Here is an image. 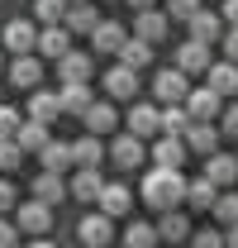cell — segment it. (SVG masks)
<instances>
[{
	"label": "cell",
	"instance_id": "6da1fadb",
	"mask_svg": "<svg viewBox=\"0 0 238 248\" xmlns=\"http://www.w3.org/2000/svg\"><path fill=\"white\" fill-rule=\"evenodd\" d=\"M138 196H143V205H152V210H177L181 201H186V177L181 172H162V167H152L148 177H143V186H138Z\"/></svg>",
	"mask_w": 238,
	"mask_h": 248
},
{
	"label": "cell",
	"instance_id": "7a4b0ae2",
	"mask_svg": "<svg viewBox=\"0 0 238 248\" xmlns=\"http://www.w3.org/2000/svg\"><path fill=\"white\" fill-rule=\"evenodd\" d=\"M219 110H224V100L209 91V86H191V95H186V115H191V124H214Z\"/></svg>",
	"mask_w": 238,
	"mask_h": 248
},
{
	"label": "cell",
	"instance_id": "3957f363",
	"mask_svg": "<svg viewBox=\"0 0 238 248\" xmlns=\"http://www.w3.org/2000/svg\"><path fill=\"white\" fill-rule=\"evenodd\" d=\"M152 95H157L162 105H186L191 86H186V77H181L177 67H162V72L152 77Z\"/></svg>",
	"mask_w": 238,
	"mask_h": 248
},
{
	"label": "cell",
	"instance_id": "277c9868",
	"mask_svg": "<svg viewBox=\"0 0 238 248\" xmlns=\"http://www.w3.org/2000/svg\"><path fill=\"white\" fill-rule=\"evenodd\" d=\"M186 29H191V38H195V43H205V48H209V43H219V38H224V19H219L214 10H205V5H200V10L186 19Z\"/></svg>",
	"mask_w": 238,
	"mask_h": 248
},
{
	"label": "cell",
	"instance_id": "5b68a950",
	"mask_svg": "<svg viewBox=\"0 0 238 248\" xmlns=\"http://www.w3.org/2000/svg\"><path fill=\"white\" fill-rule=\"evenodd\" d=\"M214 191H224V186H234L238 182V157H229V153H209L205 157V172H200Z\"/></svg>",
	"mask_w": 238,
	"mask_h": 248
},
{
	"label": "cell",
	"instance_id": "8992f818",
	"mask_svg": "<svg viewBox=\"0 0 238 248\" xmlns=\"http://www.w3.org/2000/svg\"><path fill=\"white\" fill-rule=\"evenodd\" d=\"M0 38H5V48H15V58H29L33 43H38V29H33L29 19H10L0 29Z\"/></svg>",
	"mask_w": 238,
	"mask_h": 248
},
{
	"label": "cell",
	"instance_id": "52a82bcc",
	"mask_svg": "<svg viewBox=\"0 0 238 248\" xmlns=\"http://www.w3.org/2000/svg\"><path fill=\"white\" fill-rule=\"evenodd\" d=\"M90 72H95V62H90V53H67V58L58 62V77H62V86H86L90 81Z\"/></svg>",
	"mask_w": 238,
	"mask_h": 248
},
{
	"label": "cell",
	"instance_id": "ba28073f",
	"mask_svg": "<svg viewBox=\"0 0 238 248\" xmlns=\"http://www.w3.org/2000/svg\"><path fill=\"white\" fill-rule=\"evenodd\" d=\"M15 229H24V234H48V229H53V210H48L43 201H24L19 215H15Z\"/></svg>",
	"mask_w": 238,
	"mask_h": 248
},
{
	"label": "cell",
	"instance_id": "9c48e42d",
	"mask_svg": "<svg viewBox=\"0 0 238 248\" xmlns=\"http://www.w3.org/2000/svg\"><path fill=\"white\" fill-rule=\"evenodd\" d=\"M5 72H10V81H15L19 91H38V81H43V62L33 58V53L29 58H10Z\"/></svg>",
	"mask_w": 238,
	"mask_h": 248
},
{
	"label": "cell",
	"instance_id": "30bf717a",
	"mask_svg": "<svg viewBox=\"0 0 238 248\" xmlns=\"http://www.w3.org/2000/svg\"><path fill=\"white\" fill-rule=\"evenodd\" d=\"M76 239H81L86 248H105L110 239H115V224H110V219L95 210V215H86L81 224H76Z\"/></svg>",
	"mask_w": 238,
	"mask_h": 248
},
{
	"label": "cell",
	"instance_id": "8fae6325",
	"mask_svg": "<svg viewBox=\"0 0 238 248\" xmlns=\"http://www.w3.org/2000/svg\"><path fill=\"white\" fill-rule=\"evenodd\" d=\"M167 29H172V19H167V15H162V10H143V15H138V19H134V38H143V43H162V38H167Z\"/></svg>",
	"mask_w": 238,
	"mask_h": 248
},
{
	"label": "cell",
	"instance_id": "7c38bea8",
	"mask_svg": "<svg viewBox=\"0 0 238 248\" xmlns=\"http://www.w3.org/2000/svg\"><path fill=\"white\" fill-rule=\"evenodd\" d=\"M100 162H105V143L86 134V139H76L72 143V167H81V172H100Z\"/></svg>",
	"mask_w": 238,
	"mask_h": 248
},
{
	"label": "cell",
	"instance_id": "4fadbf2b",
	"mask_svg": "<svg viewBox=\"0 0 238 248\" xmlns=\"http://www.w3.org/2000/svg\"><path fill=\"white\" fill-rule=\"evenodd\" d=\"M129 205H134V191L124 182H105V191H100V215L115 219V215H129Z\"/></svg>",
	"mask_w": 238,
	"mask_h": 248
},
{
	"label": "cell",
	"instance_id": "5bb4252c",
	"mask_svg": "<svg viewBox=\"0 0 238 248\" xmlns=\"http://www.w3.org/2000/svg\"><path fill=\"white\" fill-rule=\"evenodd\" d=\"M43 58H53V62H62L67 53H72V33L62 29V24H53V29H38V43H33Z\"/></svg>",
	"mask_w": 238,
	"mask_h": 248
},
{
	"label": "cell",
	"instance_id": "9a60e30c",
	"mask_svg": "<svg viewBox=\"0 0 238 248\" xmlns=\"http://www.w3.org/2000/svg\"><path fill=\"white\" fill-rule=\"evenodd\" d=\"M177 72L181 77H191V72H209V48L205 43H195V38H186L177 48Z\"/></svg>",
	"mask_w": 238,
	"mask_h": 248
},
{
	"label": "cell",
	"instance_id": "2e32d148",
	"mask_svg": "<svg viewBox=\"0 0 238 248\" xmlns=\"http://www.w3.org/2000/svg\"><path fill=\"white\" fill-rule=\"evenodd\" d=\"M58 115H62L58 91H43V86H38V91H29V120H33V124H53Z\"/></svg>",
	"mask_w": 238,
	"mask_h": 248
},
{
	"label": "cell",
	"instance_id": "e0dca14e",
	"mask_svg": "<svg viewBox=\"0 0 238 248\" xmlns=\"http://www.w3.org/2000/svg\"><path fill=\"white\" fill-rule=\"evenodd\" d=\"M205 86L219 95V100H224V95H234V91H238V67H234V62H209Z\"/></svg>",
	"mask_w": 238,
	"mask_h": 248
},
{
	"label": "cell",
	"instance_id": "ac0fdd59",
	"mask_svg": "<svg viewBox=\"0 0 238 248\" xmlns=\"http://www.w3.org/2000/svg\"><path fill=\"white\" fill-rule=\"evenodd\" d=\"M105 153L115 157V167H138V162L148 157V153H143V139H134V134H119Z\"/></svg>",
	"mask_w": 238,
	"mask_h": 248
},
{
	"label": "cell",
	"instance_id": "d6986e66",
	"mask_svg": "<svg viewBox=\"0 0 238 248\" xmlns=\"http://www.w3.org/2000/svg\"><path fill=\"white\" fill-rule=\"evenodd\" d=\"M152 162H157L162 172H181V162H186V143H181V139H167V134H162V139L152 143Z\"/></svg>",
	"mask_w": 238,
	"mask_h": 248
},
{
	"label": "cell",
	"instance_id": "ffe728a7",
	"mask_svg": "<svg viewBox=\"0 0 238 248\" xmlns=\"http://www.w3.org/2000/svg\"><path fill=\"white\" fill-rule=\"evenodd\" d=\"M181 143H186V153H191V148H195V153H219V129H214V124H191V129H186V134H181Z\"/></svg>",
	"mask_w": 238,
	"mask_h": 248
},
{
	"label": "cell",
	"instance_id": "44dd1931",
	"mask_svg": "<svg viewBox=\"0 0 238 248\" xmlns=\"http://www.w3.org/2000/svg\"><path fill=\"white\" fill-rule=\"evenodd\" d=\"M124 38H129V33H124V24L100 19V24H95V33H90V48H95V53H119V48H124Z\"/></svg>",
	"mask_w": 238,
	"mask_h": 248
},
{
	"label": "cell",
	"instance_id": "7402d4cb",
	"mask_svg": "<svg viewBox=\"0 0 238 248\" xmlns=\"http://www.w3.org/2000/svg\"><path fill=\"white\" fill-rule=\"evenodd\" d=\"M105 91L115 95V100H134V91H138V72H129V67H110L105 72Z\"/></svg>",
	"mask_w": 238,
	"mask_h": 248
},
{
	"label": "cell",
	"instance_id": "603a6c76",
	"mask_svg": "<svg viewBox=\"0 0 238 248\" xmlns=\"http://www.w3.org/2000/svg\"><path fill=\"white\" fill-rule=\"evenodd\" d=\"M81 124H86V134L100 139V134H110V129L119 124V115H115V105H110V100H95L86 115H81Z\"/></svg>",
	"mask_w": 238,
	"mask_h": 248
},
{
	"label": "cell",
	"instance_id": "cb8c5ba5",
	"mask_svg": "<svg viewBox=\"0 0 238 248\" xmlns=\"http://www.w3.org/2000/svg\"><path fill=\"white\" fill-rule=\"evenodd\" d=\"M58 100H62V115H76V120H81L90 105H95V95H90V81H86V86H62Z\"/></svg>",
	"mask_w": 238,
	"mask_h": 248
},
{
	"label": "cell",
	"instance_id": "d4e9b609",
	"mask_svg": "<svg viewBox=\"0 0 238 248\" xmlns=\"http://www.w3.org/2000/svg\"><path fill=\"white\" fill-rule=\"evenodd\" d=\"M48 124H33V120H24L19 124V134H15V143H19V153H43L48 148Z\"/></svg>",
	"mask_w": 238,
	"mask_h": 248
},
{
	"label": "cell",
	"instance_id": "484cf974",
	"mask_svg": "<svg viewBox=\"0 0 238 248\" xmlns=\"http://www.w3.org/2000/svg\"><path fill=\"white\" fill-rule=\"evenodd\" d=\"M115 58H119V67H129V72H143V67L152 62V48L143 43V38H124V48H119Z\"/></svg>",
	"mask_w": 238,
	"mask_h": 248
},
{
	"label": "cell",
	"instance_id": "4316f807",
	"mask_svg": "<svg viewBox=\"0 0 238 248\" xmlns=\"http://www.w3.org/2000/svg\"><path fill=\"white\" fill-rule=\"evenodd\" d=\"M95 24H100V15H95V5H72L67 10V19H62V29L67 33H95Z\"/></svg>",
	"mask_w": 238,
	"mask_h": 248
},
{
	"label": "cell",
	"instance_id": "83f0119b",
	"mask_svg": "<svg viewBox=\"0 0 238 248\" xmlns=\"http://www.w3.org/2000/svg\"><path fill=\"white\" fill-rule=\"evenodd\" d=\"M129 134H134V139L162 134V129H157V105H134V110H129Z\"/></svg>",
	"mask_w": 238,
	"mask_h": 248
},
{
	"label": "cell",
	"instance_id": "f1b7e54d",
	"mask_svg": "<svg viewBox=\"0 0 238 248\" xmlns=\"http://www.w3.org/2000/svg\"><path fill=\"white\" fill-rule=\"evenodd\" d=\"M157 129H162L167 139H181V134L191 129V115H186V105H162V110H157Z\"/></svg>",
	"mask_w": 238,
	"mask_h": 248
},
{
	"label": "cell",
	"instance_id": "f546056e",
	"mask_svg": "<svg viewBox=\"0 0 238 248\" xmlns=\"http://www.w3.org/2000/svg\"><path fill=\"white\" fill-rule=\"evenodd\" d=\"M38 162H43V172L62 177V172L72 167V143H58V139H48V148L38 153Z\"/></svg>",
	"mask_w": 238,
	"mask_h": 248
},
{
	"label": "cell",
	"instance_id": "4dcf8cb0",
	"mask_svg": "<svg viewBox=\"0 0 238 248\" xmlns=\"http://www.w3.org/2000/svg\"><path fill=\"white\" fill-rule=\"evenodd\" d=\"M100 191H105L100 172H76V177L67 182V196H72V201H100Z\"/></svg>",
	"mask_w": 238,
	"mask_h": 248
},
{
	"label": "cell",
	"instance_id": "1f68e13d",
	"mask_svg": "<svg viewBox=\"0 0 238 248\" xmlns=\"http://www.w3.org/2000/svg\"><path fill=\"white\" fill-rule=\"evenodd\" d=\"M33 201H43V205L53 210L58 201H67V182H62V177H53V172H43V177L33 182Z\"/></svg>",
	"mask_w": 238,
	"mask_h": 248
},
{
	"label": "cell",
	"instance_id": "d6a6232c",
	"mask_svg": "<svg viewBox=\"0 0 238 248\" xmlns=\"http://www.w3.org/2000/svg\"><path fill=\"white\" fill-rule=\"evenodd\" d=\"M157 239H167V244L191 239V219L181 215V210H167V215H162V224H157Z\"/></svg>",
	"mask_w": 238,
	"mask_h": 248
},
{
	"label": "cell",
	"instance_id": "836d02e7",
	"mask_svg": "<svg viewBox=\"0 0 238 248\" xmlns=\"http://www.w3.org/2000/svg\"><path fill=\"white\" fill-rule=\"evenodd\" d=\"M214 201H219V191H214L205 177L186 182V205H195V210H214Z\"/></svg>",
	"mask_w": 238,
	"mask_h": 248
},
{
	"label": "cell",
	"instance_id": "e575fe53",
	"mask_svg": "<svg viewBox=\"0 0 238 248\" xmlns=\"http://www.w3.org/2000/svg\"><path fill=\"white\" fill-rule=\"evenodd\" d=\"M67 10H72L67 0H33V15H38V19H43L48 29H53V24H62V19H67Z\"/></svg>",
	"mask_w": 238,
	"mask_h": 248
},
{
	"label": "cell",
	"instance_id": "d590c367",
	"mask_svg": "<svg viewBox=\"0 0 238 248\" xmlns=\"http://www.w3.org/2000/svg\"><path fill=\"white\" fill-rule=\"evenodd\" d=\"M124 248H157V229H152V224H129Z\"/></svg>",
	"mask_w": 238,
	"mask_h": 248
},
{
	"label": "cell",
	"instance_id": "8d00e7d4",
	"mask_svg": "<svg viewBox=\"0 0 238 248\" xmlns=\"http://www.w3.org/2000/svg\"><path fill=\"white\" fill-rule=\"evenodd\" d=\"M19 124H24V115H19L15 105H0V143H15Z\"/></svg>",
	"mask_w": 238,
	"mask_h": 248
},
{
	"label": "cell",
	"instance_id": "74e56055",
	"mask_svg": "<svg viewBox=\"0 0 238 248\" xmlns=\"http://www.w3.org/2000/svg\"><path fill=\"white\" fill-rule=\"evenodd\" d=\"M195 10H200V0H167V10H162V15H167V19H181V24H186V19H191Z\"/></svg>",
	"mask_w": 238,
	"mask_h": 248
},
{
	"label": "cell",
	"instance_id": "f35d334b",
	"mask_svg": "<svg viewBox=\"0 0 238 248\" xmlns=\"http://www.w3.org/2000/svg\"><path fill=\"white\" fill-rule=\"evenodd\" d=\"M214 215L224 219V224H238V196H219L214 201Z\"/></svg>",
	"mask_w": 238,
	"mask_h": 248
},
{
	"label": "cell",
	"instance_id": "ab89813d",
	"mask_svg": "<svg viewBox=\"0 0 238 248\" xmlns=\"http://www.w3.org/2000/svg\"><path fill=\"white\" fill-rule=\"evenodd\" d=\"M24 162V153H19V143H0V172H15Z\"/></svg>",
	"mask_w": 238,
	"mask_h": 248
},
{
	"label": "cell",
	"instance_id": "60d3db41",
	"mask_svg": "<svg viewBox=\"0 0 238 248\" xmlns=\"http://www.w3.org/2000/svg\"><path fill=\"white\" fill-rule=\"evenodd\" d=\"M191 248H224V234L219 229H200V234H191Z\"/></svg>",
	"mask_w": 238,
	"mask_h": 248
},
{
	"label": "cell",
	"instance_id": "b9f144b4",
	"mask_svg": "<svg viewBox=\"0 0 238 248\" xmlns=\"http://www.w3.org/2000/svg\"><path fill=\"white\" fill-rule=\"evenodd\" d=\"M219 43H224V53H229L224 62H234V67H238V29H224V38H219Z\"/></svg>",
	"mask_w": 238,
	"mask_h": 248
},
{
	"label": "cell",
	"instance_id": "7bdbcfd3",
	"mask_svg": "<svg viewBox=\"0 0 238 248\" xmlns=\"http://www.w3.org/2000/svg\"><path fill=\"white\" fill-rule=\"evenodd\" d=\"M0 248H19V229L10 219H0Z\"/></svg>",
	"mask_w": 238,
	"mask_h": 248
},
{
	"label": "cell",
	"instance_id": "ee69618b",
	"mask_svg": "<svg viewBox=\"0 0 238 248\" xmlns=\"http://www.w3.org/2000/svg\"><path fill=\"white\" fill-rule=\"evenodd\" d=\"M5 210H15V186L0 177V215H5Z\"/></svg>",
	"mask_w": 238,
	"mask_h": 248
},
{
	"label": "cell",
	"instance_id": "f6af8a7d",
	"mask_svg": "<svg viewBox=\"0 0 238 248\" xmlns=\"http://www.w3.org/2000/svg\"><path fill=\"white\" fill-rule=\"evenodd\" d=\"M224 134H234V139H238V105L224 110Z\"/></svg>",
	"mask_w": 238,
	"mask_h": 248
},
{
	"label": "cell",
	"instance_id": "bcb514c9",
	"mask_svg": "<svg viewBox=\"0 0 238 248\" xmlns=\"http://www.w3.org/2000/svg\"><path fill=\"white\" fill-rule=\"evenodd\" d=\"M224 24L238 29V0H224Z\"/></svg>",
	"mask_w": 238,
	"mask_h": 248
},
{
	"label": "cell",
	"instance_id": "7dc6e473",
	"mask_svg": "<svg viewBox=\"0 0 238 248\" xmlns=\"http://www.w3.org/2000/svg\"><path fill=\"white\" fill-rule=\"evenodd\" d=\"M224 248H238V224H229V234H224Z\"/></svg>",
	"mask_w": 238,
	"mask_h": 248
},
{
	"label": "cell",
	"instance_id": "c3c4849f",
	"mask_svg": "<svg viewBox=\"0 0 238 248\" xmlns=\"http://www.w3.org/2000/svg\"><path fill=\"white\" fill-rule=\"evenodd\" d=\"M152 5H157V0H129V10H138V15H143V10H152Z\"/></svg>",
	"mask_w": 238,
	"mask_h": 248
},
{
	"label": "cell",
	"instance_id": "681fc988",
	"mask_svg": "<svg viewBox=\"0 0 238 248\" xmlns=\"http://www.w3.org/2000/svg\"><path fill=\"white\" fill-rule=\"evenodd\" d=\"M29 248H58V244H53V239H33Z\"/></svg>",
	"mask_w": 238,
	"mask_h": 248
},
{
	"label": "cell",
	"instance_id": "f907efd6",
	"mask_svg": "<svg viewBox=\"0 0 238 248\" xmlns=\"http://www.w3.org/2000/svg\"><path fill=\"white\" fill-rule=\"evenodd\" d=\"M67 5H86V0H67Z\"/></svg>",
	"mask_w": 238,
	"mask_h": 248
},
{
	"label": "cell",
	"instance_id": "816d5d0a",
	"mask_svg": "<svg viewBox=\"0 0 238 248\" xmlns=\"http://www.w3.org/2000/svg\"><path fill=\"white\" fill-rule=\"evenodd\" d=\"M0 72H5V58H0Z\"/></svg>",
	"mask_w": 238,
	"mask_h": 248
},
{
	"label": "cell",
	"instance_id": "f5cc1de1",
	"mask_svg": "<svg viewBox=\"0 0 238 248\" xmlns=\"http://www.w3.org/2000/svg\"><path fill=\"white\" fill-rule=\"evenodd\" d=\"M0 105H5V100H0Z\"/></svg>",
	"mask_w": 238,
	"mask_h": 248
}]
</instances>
